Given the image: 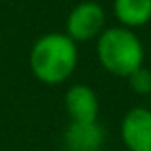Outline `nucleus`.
<instances>
[{"label": "nucleus", "mask_w": 151, "mask_h": 151, "mask_svg": "<svg viewBox=\"0 0 151 151\" xmlns=\"http://www.w3.org/2000/svg\"><path fill=\"white\" fill-rule=\"evenodd\" d=\"M78 65L77 42L65 33H46L35 40L29 52L31 73L42 84L65 82Z\"/></svg>", "instance_id": "1"}, {"label": "nucleus", "mask_w": 151, "mask_h": 151, "mask_svg": "<svg viewBox=\"0 0 151 151\" xmlns=\"http://www.w3.org/2000/svg\"><path fill=\"white\" fill-rule=\"evenodd\" d=\"M98 61L107 73L128 78L134 71L144 67L145 48L142 38L126 27H105L96 40Z\"/></svg>", "instance_id": "2"}, {"label": "nucleus", "mask_w": 151, "mask_h": 151, "mask_svg": "<svg viewBox=\"0 0 151 151\" xmlns=\"http://www.w3.org/2000/svg\"><path fill=\"white\" fill-rule=\"evenodd\" d=\"M105 10L100 4L92 2V0H84V2H78L69 12L65 21V35L73 38L77 44L98 40V37L105 31Z\"/></svg>", "instance_id": "3"}, {"label": "nucleus", "mask_w": 151, "mask_h": 151, "mask_svg": "<svg viewBox=\"0 0 151 151\" xmlns=\"http://www.w3.org/2000/svg\"><path fill=\"white\" fill-rule=\"evenodd\" d=\"M121 140L126 151H151V109L132 107L121 121Z\"/></svg>", "instance_id": "4"}, {"label": "nucleus", "mask_w": 151, "mask_h": 151, "mask_svg": "<svg viewBox=\"0 0 151 151\" xmlns=\"http://www.w3.org/2000/svg\"><path fill=\"white\" fill-rule=\"evenodd\" d=\"M67 117L71 122H96L100 117V100L92 86L73 84L67 88L63 98Z\"/></svg>", "instance_id": "5"}, {"label": "nucleus", "mask_w": 151, "mask_h": 151, "mask_svg": "<svg viewBox=\"0 0 151 151\" xmlns=\"http://www.w3.org/2000/svg\"><path fill=\"white\" fill-rule=\"evenodd\" d=\"M105 144V130L100 122H71L63 130L65 151H101Z\"/></svg>", "instance_id": "6"}, {"label": "nucleus", "mask_w": 151, "mask_h": 151, "mask_svg": "<svg viewBox=\"0 0 151 151\" xmlns=\"http://www.w3.org/2000/svg\"><path fill=\"white\" fill-rule=\"evenodd\" d=\"M113 15L121 27L140 29L151 21V0H113Z\"/></svg>", "instance_id": "7"}, {"label": "nucleus", "mask_w": 151, "mask_h": 151, "mask_svg": "<svg viewBox=\"0 0 151 151\" xmlns=\"http://www.w3.org/2000/svg\"><path fill=\"white\" fill-rule=\"evenodd\" d=\"M128 86L134 94L138 96H144V98H149L151 96V71L145 69V67H140L138 71H134L128 78Z\"/></svg>", "instance_id": "8"}, {"label": "nucleus", "mask_w": 151, "mask_h": 151, "mask_svg": "<svg viewBox=\"0 0 151 151\" xmlns=\"http://www.w3.org/2000/svg\"><path fill=\"white\" fill-rule=\"evenodd\" d=\"M149 109H151V96H149Z\"/></svg>", "instance_id": "9"}]
</instances>
